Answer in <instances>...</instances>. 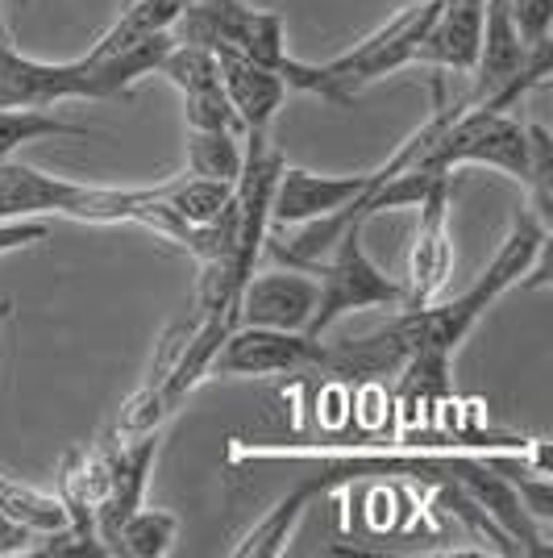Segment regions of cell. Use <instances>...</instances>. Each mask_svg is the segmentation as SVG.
I'll return each instance as SVG.
<instances>
[{
	"label": "cell",
	"instance_id": "24",
	"mask_svg": "<svg viewBox=\"0 0 553 558\" xmlns=\"http://www.w3.org/2000/svg\"><path fill=\"white\" fill-rule=\"evenodd\" d=\"M9 322H13V301H9V296H0V333H4Z\"/></svg>",
	"mask_w": 553,
	"mask_h": 558
},
{
	"label": "cell",
	"instance_id": "8",
	"mask_svg": "<svg viewBox=\"0 0 553 558\" xmlns=\"http://www.w3.org/2000/svg\"><path fill=\"white\" fill-rule=\"evenodd\" d=\"M312 308H317V279H312V271H304V267L250 271V279L237 292V326L304 333Z\"/></svg>",
	"mask_w": 553,
	"mask_h": 558
},
{
	"label": "cell",
	"instance_id": "14",
	"mask_svg": "<svg viewBox=\"0 0 553 558\" xmlns=\"http://www.w3.org/2000/svg\"><path fill=\"white\" fill-rule=\"evenodd\" d=\"M187 4H192V0H130V4H121L116 22L96 38L93 50H88V59H109L116 50L142 43V38L171 34V25L180 22V13H184Z\"/></svg>",
	"mask_w": 553,
	"mask_h": 558
},
{
	"label": "cell",
	"instance_id": "22",
	"mask_svg": "<svg viewBox=\"0 0 553 558\" xmlns=\"http://www.w3.org/2000/svg\"><path fill=\"white\" fill-rule=\"evenodd\" d=\"M50 238L47 217H25V221H0V255L25 251V246H42Z\"/></svg>",
	"mask_w": 553,
	"mask_h": 558
},
{
	"label": "cell",
	"instance_id": "7",
	"mask_svg": "<svg viewBox=\"0 0 553 558\" xmlns=\"http://www.w3.org/2000/svg\"><path fill=\"white\" fill-rule=\"evenodd\" d=\"M420 226L408 255V276L404 283V304L400 308H429L441 301L450 271H454V238H450V180L433 184L420 196Z\"/></svg>",
	"mask_w": 553,
	"mask_h": 558
},
{
	"label": "cell",
	"instance_id": "2",
	"mask_svg": "<svg viewBox=\"0 0 553 558\" xmlns=\"http://www.w3.org/2000/svg\"><path fill=\"white\" fill-rule=\"evenodd\" d=\"M171 43H175L171 34H155L109 59L79 54L67 63H42L13 47L4 25V0H0V109H54L67 100H130L134 84L155 75Z\"/></svg>",
	"mask_w": 553,
	"mask_h": 558
},
{
	"label": "cell",
	"instance_id": "9",
	"mask_svg": "<svg viewBox=\"0 0 553 558\" xmlns=\"http://www.w3.org/2000/svg\"><path fill=\"white\" fill-rule=\"evenodd\" d=\"M370 187V171L358 175H321L308 167H279V180L271 187V230H292L300 221L324 217L354 205Z\"/></svg>",
	"mask_w": 553,
	"mask_h": 558
},
{
	"label": "cell",
	"instance_id": "18",
	"mask_svg": "<svg viewBox=\"0 0 553 558\" xmlns=\"http://www.w3.org/2000/svg\"><path fill=\"white\" fill-rule=\"evenodd\" d=\"M155 75H162L171 88L180 93H205V88H221V71H217V54L196 43H171L167 54L159 59Z\"/></svg>",
	"mask_w": 553,
	"mask_h": 558
},
{
	"label": "cell",
	"instance_id": "15",
	"mask_svg": "<svg viewBox=\"0 0 553 558\" xmlns=\"http://www.w3.org/2000/svg\"><path fill=\"white\" fill-rule=\"evenodd\" d=\"M180 542V517L171 509H138L121 521V530L113 537V555L125 558H162L175 550Z\"/></svg>",
	"mask_w": 553,
	"mask_h": 558
},
{
	"label": "cell",
	"instance_id": "13",
	"mask_svg": "<svg viewBox=\"0 0 553 558\" xmlns=\"http://www.w3.org/2000/svg\"><path fill=\"white\" fill-rule=\"evenodd\" d=\"M329 492V475L317 471V475H308L304 484H296L292 492H283L271 509L262 512L258 521H254L250 530L242 534V542L233 546V555L237 558H275L287 550V537L296 534V525H300L304 509Z\"/></svg>",
	"mask_w": 553,
	"mask_h": 558
},
{
	"label": "cell",
	"instance_id": "23",
	"mask_svg": "<svg viewBox=\"0 0 553 558\" xmlns=\"http://www.w3.org/2000/svg\"><path fill=\"white\" fill-rule=\"evenodd\" d=\"M29 546H34V534L25 530V525H17L9 512L0 509V558L9 555H29Z\"/></svg>",
	"mask_w": 553,
	"mask_h": 558
},
{
	"label": "cell",
	"instance_id": "6",
	"mask_svg": "<svg viewBox=\"0 0 553 558\" xmlns=\"http://www.w3.org/2000/svg\"><path fill=\"white\" fill-rule=\"evenodd\" d=\"M321 338L292 333V329H262V326H233L221 350L212 354L208 375L225 379H258V375H300L324 372Z\"/></svg>",
	"mask_w": 553,
	"mask_h": 558
},
{
	"label": "cell",
	"instance_id": "21",
	"mask_svg": "<svg viewBox=\"0 0 553 558\" xmlns=\"http://www.w3.org/2000/svg\"><path fill=\"white\" fill-rule=\"evenodd\" d=\"M507 17L529 50L553 43V0H507Z\"/></svg>",
	"mask_w": 553,
	"mask_h": 558
},
{
	"label": "cell",
	"instance_id": "10",
	"mask_svg": "<svg viewBox=\"0 0 553 558\" xmlns=\"http://www.w3.org/2000/svg\"><path fill=\"white\" fill-rule=\"evenodd\" d=\"M159 429H146V434H130L125 442L109 450V475H105V496L96 505L93 530L96 537L109 546L113 555V537L121 530V521L142 505L146 496V480H150V466L159 459Z\"/></svg>",
	"mask_w": 553,
	"mask_h": 558
},
{
	"label": "cell",
	"instance_id": "26",
	"mask_svg": "<svg viewBox=\"0 0 553 558\" xmlns=\"http://www.w3.org/2000/svg\"><path fill=\"white\" fill-rule=\"evenodd\" d=\"M121 4H130V0H121Z\"/></svg>",
	"mask_w": 553,
	"mask_h": 558
},
{
	"label": "cell",
	"instance_id": "1",
	"mask_svg": "<svg viewBox=\"0 0 553 558\" xmlns=\"http://www.w3.org/2000/svg\"><path fill=\"white\" fill-rule=\"evenodd\" d=\"M545 251H550V226L537 221L529 209H520L512 217V230L500 242L495 258L487 263L479 279L462 296L438 301L429 308H413L416 350L413 359L400 367V396L404 400L425 404V400H438V396L450 392V363L466 342V333L479 326V317L504 292L545 279Z\"/></svg>",
	"mask_w": 553,
	"mask_h": 558
},
{
	"label": "cell",
	"instance_id": "16",
	"mask_svg": "<svg viewBox=\"0 0 553 558\" xmlns=\"http://www.w3.org/2000/svg\"><path fill=\"white\" fill-rule=\"evenodd\" d=\"M246 146L237 142V130H187V175L237 184Z\"/></svg>",
	"mask_w": 553,
	"mask_h": 558
},
{
	"label": "cell",
	"instance_id": "5",
	"mask_svg": "<svg viewBox=\"0 0 553 558\" xmlns=\"http://www.w3.org/2000/svg\"><path fill=\"white\" fill-rule=\"evenodd\" d=\"M175 43H196L208 50H233L250 63H262L279 75L287 59V34L279 9H250L246 0H192L180 22L171 25Z\"/></svg>",
	"mask_w": 553,
	"mask_h": 558
},
{
	"label": "cell",
	"instance_id": "12",
	"mask_svg": "<svg viewBox=\"0 0 553 558\" xmlns=\"http://www.w3.org/2000/svg\"><path fill=\"white\" fill-rule=\"evenodd\" d=\"M217 54V71H221V88L230 100L233 117L242 125V134H258V130H271L275 113L287 100V88L271 68L250 63L246 54H233V50H212Z\"/></svg>",
	"mask_w": 553,
	"mask_h": 558
},
{
	"label": "cell",
	"instance_id": "17",
	"mask_svg": "<svg viewBox=\"0 0 553 558\" xmlns=\"http://www.w3.org/2000/svg\"><path fill=\"white\" fill-rule=\"evenodd\" d=\"M42 138H88V125L67 121L50 109H0V163Z\"/></svg>",
	"mask_w": 553,
	"mask_h": 558
},
{
	"label": "cell",
	"instance_id": "4",
	"mask_svg": "<svg viewBox=\"0 0 553 558\" xmlns=\"http://www.w3.org/2000/svg\"><path fill=\"white\" fill-rule=\"evenodd\" d=\"M362 233H367V226H349L333 242L329 263L308 267L312 276H321L317 279V308H312V317L304 326L308 338H321L324 329L337 326L346 313H358V308H400L404 304V283L388 276L367 255Z\"/></svg>",
	"mask_w": 553,
	"mask_h": 558
},
{
	"label": "cell",
	"instance_id": "20",
	"mask_svg": "<svg viewBox=\"0 0 553 558\" xmlns=\"http://www.w3.org/2000/svg\"><path fill=\"white\" fill-rule=\"evenodd\" d=\"M184 121L187 130H237V117H233L225 88H205V93H187L184 96Z\"/></svg>",
	"mask_w": 553,
	"mask_h": 558
},
{
	"label": "cell",
	"instance_id": "19",
	"mask_svg": "<svg viewBox=\"0 0 553 558\" xmlns=\"http://www.w3.org/2000/svg\"><path fill=\"white\" fill-rule=\"evenodd\" d=\"M525 134H529V171H525L529 205L525 209L553 230V134L537 121L525 125Z\"/></svg>",
	"mask_w": 553,
	"mask_h": 558
},
{
	"label": "cell",
	"instance_id": "11",
	"mask_svg": "<svg viewBox=\"0 0 553 558\" xmlns=\"http://www.w3.org/2000/svg\"><path fill=\"white\" fill-rule=\"evenodd\" d=\"M483 43V0H438V13L416 47L413 68L470 75Z\"/></svg>",
	"mask_w": 553,
	"mask_h": 558
},
{
	"label": "cell",
	"instance_id": "25",
	"mask_svg": "<svg viewBox=\"0 0 553 558\" xmlns=\"http://www.w3.org/2000/svg\"><path fill=\"white\" fill-rule=\"evenodd\" d=\"M395 4H416V0H395Z\"/></svg>",
	"mask_w": 553,
	"mask_h": 558
},
{
	"label": "cell",
	"instance_id": "3",
	"mask_svg": "<svg viewBox=\"0 0 553 558\" xmlns=\"http://www.w3.org/2000/svg\"><path fill=\"white\" fill-rule=\"evenodd\" d=\"M438 13V0H416V4H400L388 25H379L374 34H367L362 43H354L349 50L324 59V63H304V59H283L279 63V80L287 93L321 96L333 109H354V100L362 88H370L374 80L395 75V71L413 68L416 47L425 38V29Z\"/></svg>",
	"mask_w": 553,
	"mask_h": 558
}]
</instances>
